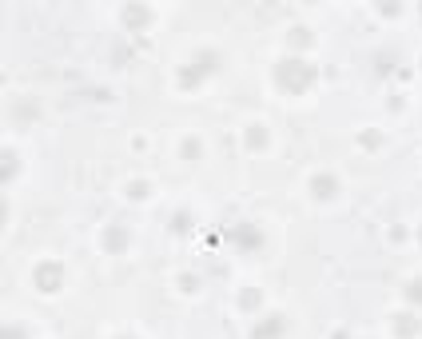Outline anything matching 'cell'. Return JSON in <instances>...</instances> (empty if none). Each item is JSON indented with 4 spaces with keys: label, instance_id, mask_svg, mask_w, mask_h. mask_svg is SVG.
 <instances>
[{
    "label": "cell",
    "instance_id": "cell-1",
    "mask_svg": "<svg viewBox=\"0 0 422 339\" xmlns=\"http://www.w3.org/2000/svg\"><path fill=\"white\" fill-rule=\"evenodd\" d=\"M275 84L287 96H303L311 84H315V64H307L303 56H287L275 64Z\"/></svg>",
    "mask_w": 422,
    "mask_h": 339
},
{
    "label": "cell",
    "instance_id": "cell-2",
    "mask_svg": "<svg viewBox=\"0 0 422 339\" xmlns=\"http://www.w3.org/2000/svg\"><path fill=\"white\" fill-rule=\"evenodd\" d=\"M36 288L40 291H60L64 288V268L56 263V259H44V263H36Z\"/></svg>",
    "mask_w": 422,
    "mask_h": 339
},
{
    "label": "cell",
    "instance_id": "cell-3",
    "mask_svg": "<svg viewBox=\"0 0 422 339\" xmlns=\"http://www.w3.org/2000/svg\"><path fill=\"white\" fill-rule=\"evenodd\" d=\"M211 68H215V52H203V56H195V60H192V68H183V72H179V84H183V88H195V80H199V76H208Z\"/></svg>",
    "mask_w": 422,
    "mask_h": 339
},
{
    "label": "cell",
    "instance_id": "cell-4",
    "mask_svg": "<svg viewBox=\"0 0 422 339\" xmlns=\"http://www.w3.org/2000/svg\"><path fill=\"white\" fill-rule=\"evenodd\" d=\"M335 192H339V180L335 176H327V172L311 176V195H315V200H331Z\"/></svg>",
    "mask_w": 422,
    "mask_h": 339
},
{
    "label": "cell",
    "instance_id": "cell-5",
    "mask_svg": "<svg viewBox=\"0 0 422 339\" xmlns=\"http://www.w3.org/2000/svg\"><path fill=\"white\" fill-rule=\"evenodd\" d=\"M231 240H239V243L247 247V252H255V247H259V232H255L251 224H239L235 232H231Z\"/></svg>",
    "mask_w": 422,
    "mask_h": 339
},
{
    "label": "cell",
    "instance_id": "cell-6",
    "mask_svg": "<svg viewBox=\"0 0 422 339\" xmlns=\"http://www.w3.org/2000/svg\"><path fill=\"white\" fill-rule=\"evenodd\" d=\"M104 247H108V252H124V247H128V232H124V227H108V232H104Z\"/></svg>",
    "mask_w": 422,
    "mask_h": 339
},
{
    "label": "cell",
    "instance_id": "cell-7",
    "mask_svg": "<svg viewBox=\"0 0 422 339\" xmlns=\"http://www.w3.org/2000/svg\"><path fill=\"white\" fill-rule=\"evenodd\" d=\"M279 331H283V320H279V315H267V320L255 327V339H275Z\"/></svg>",
    "mask_w": 422,
    "mask_h": 339
},
{
    "label": "cell",
    "instance_id": "cell-8",
    "mask_svg": "<svg viewBox=\"0 0 422 339\" xmlns=\"http://www.w3.org/2000/svg\"><path fill=\"white\" fill-rule=\"evenodd\" d=\"M390 327H394L398 336H414V331H419V320H414L410 311H403V315H394V320H390Z\"/></svg>",
    "mask_w": 422,
    "mask_h": 339
},
{
    "label": "cell",
    "instance_id": "cell-9",
    "mask_svg": "<svg viewBox=\"0 0 422 339\" xmlns=\"http://www.w3.org/2000/svg\"><path fill=\"white\" fill-rule=\"evenodd\" d=\"M247 144L255 148V152H259V148H267V132H263V124H251V132H247Z\"/></svg>",
    "mask_w": 422,
    "mask_h": 339
},
{
    "label": "cell",
    "instance_id": "cell-10",
    "mask_svg": "<svg viewBox=\"0 0 422 339\" xmlns=\"http://www.w3.org/2000/svg\"><path fill=\"white\" fill-rule=\"evenodd\" d=\"M406 299H410V304H419V307H422V279H414V284H410V288H406Z\"/></svg>",
    "mask_w": 422,
    "mask_h": 339
},
{
    "label": "cell",
    "instance_id": "cell-11",
    "mask_svg": "<svg viewBox=\"0 0 422 339\" xmlns=\"http://www.w3.org/2000/svg\"><path fill=\"white\" fill-rule=\"evenodd\" d=\"M147 17H152V12H147V8H128V20H140V24H144Z\"/></svg>",
    "mask_w": 422,
    "mask_h": 339
},
{
    "label": "cell",
    "instance_id": "cell-12",
    "mask_svg": "<svg viewBox=\"0 0 422 339\" xmlns=\"http://www.w3.org/2000/svg\"><path fill=\"white\" fill-rule=\"evenodd\" d=\"M4 339H20V331H12V327H8V331H4Z\"/></svg>",
    "mask_w": 422,
    "mask_h": 339
},
{
    "label": "cell",
    "instance_id": "cell-13",
    "mask_svg": "<svg viewBox=\"0 0 422 339\" xmlns=\"http://www.w3.org/2000/svg\"><path fill=\"white\" fill-rule=\"evenodd\" d=\"M419 240H422V227H419Z\"/></svg>",
    "mask_w": 422,
    "mask_h": 339
},
{
    "label": "cell",
    "instance_id": "cell-14",
    "mask_svg": "<svg viewBox=\"0 0 422 339\" xmlns=\"http://www.w3.org/2000/svg\"><path fill=\"white\" fill-rule=\"evenodd\" d=\"M124 339H128V336H124Z\"/></svg>",
    "mask_w": 422,
    "mask_h": 339
}]
</instances>
